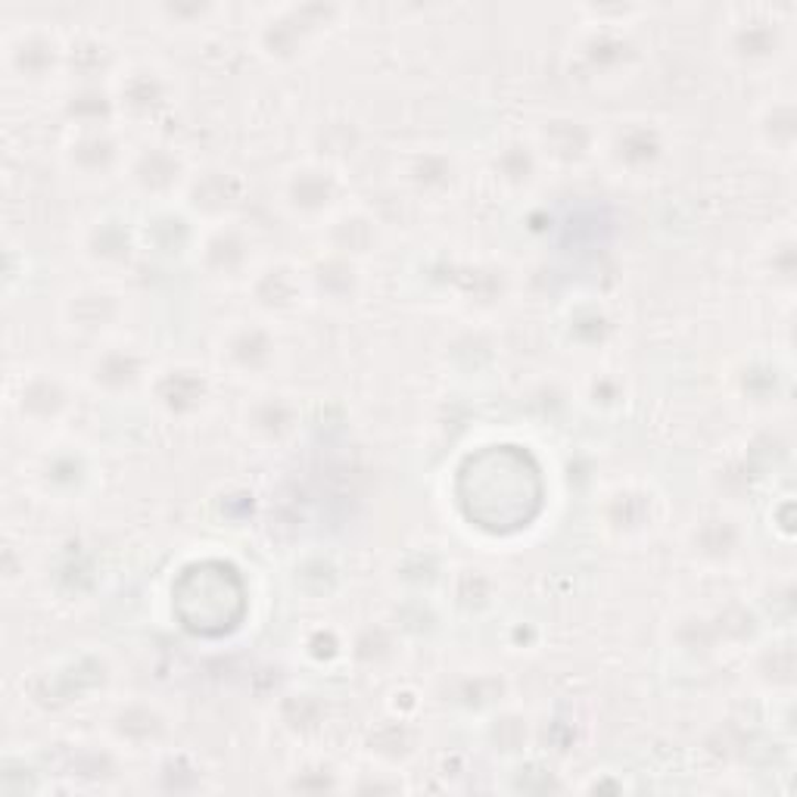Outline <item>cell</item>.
<instances>
[{
    "mask_svg": "<svg viewBox=\"0 0 797 797\" xmlns=\"http://www.w3.org/2000/svg\"><path fill=\"white\" fill-rule=\"evenodd\" d=\"M779 22L773 19H747V22H739V29H735V35H732V51L744 59H766V56H773L779 51L782 37H779V29H776Z\"/></svg>",
    "mask_w": 797,
    "mask_h": 797,
    "instance_id": "obj_2",
    "label": "cell"
},
{
    "mask_svg": "<svg viewBox=\"0 0 797 797\" xmlns=\"http://www.w3.org/2000/svg\"><path fill=\"white\" fill-rule=\"evenodd\" d=\"M63 393H66V390H63L56 381H32L29 383V390L22 393V412H29V415L37 417L56 415L54 405H47V396H63Z\"/></svg>",
    "mask_w": 797,
    "mask_h": 797,
    "instance_id": "obj_11",
    "label": "cell"
},
{
    "mask_svg": "<svg viewBox=\"0 0 797 797\" xmlns=\"http://www.w3.org/2000/svg\"><path fill=\"white\" fill-rule=\"evenodd\" d=\"M160 398L172 412H184L187 405L194 408V405L203 402V381H199L197 374H190V371H172L160 383Z\"/></svg>",
    "mask_w": 797,
    "mask_h": 797,
    "instance_id": "obj_8",
    "label": "cell"
},
{
    "mask_svg": "<svg viewBox=\"0 0 797 797\" xmlns=\"http://www.w3.org/2000/svg\"><path fill=\"white\" fill-rule=\"evenodd\" d=\"M334 197H337V184L327 172H303L291 184V203L303 212H318Z\"/></svg>",
    "mask_w": 797,
    "mask_h": 797,
    "instance_id": "obj_6",
    "label": "cell"
},
{
    "mask_svg": "<svg viewBox=\"0 0 797 797\" xmlns=\"http://www.w3.org/2000/svg\"><path fill=\"white\" fill-rule=\"evenodd\" d=\"M144 374V364L134 352H125V349H116V352H107L103 359H97L94 364V381L107 390H128L134 383L141 381Z\"/></svg>",
    "mask_w": 797,
    "mask_h": 797,
    "instance_id": "obj_3",
    "label": "cell"
},
{
    "mask_svg": "<svg viewBox=\"0 0 797 797\" xmlns=\"http://www.w3.org/2000/svg\"><path fill=\"white\" fill-rule=\"evenodd\" d=\"M705 529H707V533H713V539L701 533V539H698V548H701V555H717V558H729V555L735 552V545H739V533H735V526L729 524V521H707Z\"/></svg>",
    "mask_w": 797,
    "mask_h": 797,
    "instance_id": "obj_10",
    "label": "cell"
},
{
    "mask_svg": "<svg viewBox=\"0 0 797 797\" xmlns=\"http://www.w3.org/2000/svg\"><path fill=\"white\" fill-rule=\"evenodd\" d=\"M122 103L134 112H153L165 103V81L163 75L153 69H138L128 73L125 88H122Z\"/></svg>",
    "mask_w": 797,
    "mask_h": 797,
    "instance_id": "obj_5",
    "label": "cell"
},
{
    "mask_svg": "<svg viewBox=\"0 0 797 797\" xmlns=\"http://www.w3.org/2000/svg\"><path fill=\"white\" fill-rule=\"evenodd\" d=\"M134 178L144 184L146 190H160V187H172L178 178V160L165 150H146L144 156L134 165Z\"/></svg>",
    "mask_w": 797,
    "mask_h": 797,
    "instance_id": "obj_7",
    "label": "cell"
},
{
    "mask_svg": "<svg viewBox=\"0 0 797 797\" xmlns=\"http://www.w3.org/2000/svg\"><path fill=\"white\" fill-rule=\"evenodd\" d=\"M240 247H247V243L234 231H218L206 243V265L218 274H234L243 265V259H247V250L243 253H231V250H240Z\"/></svg>",
    "mask_w": 797,
    "mask_h": 797,
    "instance_id": "obj_9",
    "label": "cell"
},
{
    "mask_svg": "<svg viewBox=\"0 0 797 797\" xmlns=\"http://www.w3.org/2000/svg\"><path fill=\"white\" fill-rule=\"evenodd\" d=\"M272 337L259 327H247V330H237L228 343V356L237 368L243 371H259L262 364L272 362Z\"/></svg>",
    "mask_w": 797,
    "mask_h": 797,
    "instance_id": "obj_4",
    "label": "cell"
},
{
    "mask_svg": "<svg viewBox=\"0 0 797 797\" xmlns=\"http://www.w3.org/2000/svg\"><path fill=\"white\" fill-rule=\"evenodd\" d=\"M327 10L321 7H293L284 17H274L269 25V54H296L303 47V37L312 32V25H325Z\"/></svg>",
    "mask_w": 797,
    "mask_h": 797,
    "instance_id": "obj_1",
    "label": "cell"
}]
</instances>
